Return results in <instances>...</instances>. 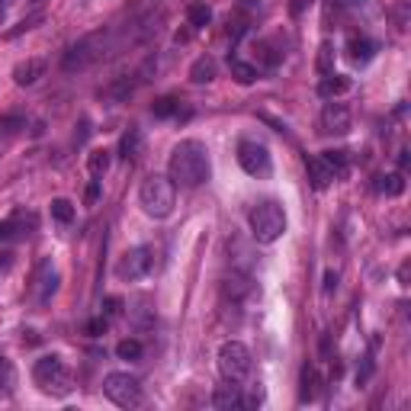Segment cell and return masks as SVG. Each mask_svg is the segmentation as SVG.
I'll return each instance as SVG.
<instances>
[{
	"label": "cell",
	"instance_id": "obj_1",
	"mask_svg": "<svg viewBox=\"0 0 411 411\" xmlns=\"http://www.w3.org/2000/svg\"><path fill=\"white\" fill-rule=\"evenodd\" d=\"M209 151L200 139H184L170 151V161H167V177L174 180V186H184L193 190L209 180Z\"/></svg>",
	"mask_w": 411,
	"mask_h": 411
},
{
	"label": "cell",
	"instance_id": "obj_2",
	"mask_svg": "<svg viewBox=\"0 0 411 411\" xmlns=\"http://www.w3.org/2000/svg\"><path fill=\"white\" fill-rule=\"evenodd\" d=\"M110 52H113V33H110V29H96V33L78 39V42L64 52L62 68L68 71V74H74V71H87V68H94L96 62H103Z\"/></svg>",
	"mask_w": 411,
	"mask_h": 411
},
{
	"label": "cell",
	"instance_id": "obj_3",
	"mask_svg": "<svg viewBox=\"0 0 411 411\" xmlns=\"http://www.w3.org/2000/svg\"><path fill=\"white\" fill-rule=\"evenodd\" d=\"M139 202H141V209L148 212L151 219H167V216L174 212V206H177L174 180L164 177V174L145 177V184H141V190H139Z\"/></svg>",
	"mask_w": 411,
	"mask_h": 411
},
{
	"label": "cell",
	"instance_id": "obj_4",
	"mask_svg": "<svg viewBox=\"0 0 411 411\" xmlns=\"http://www.w3.org/2000/svg\"><path fill=\"white\" fill-rule=\"evenodd\" d=\"M33 379H35V385H39L45 395H55V399H64V395H71V389H74L71 369L64 367V360L55 357V353L35 360Z\"/></svg>",
	"mask_w": 411,
	"mask_h": 411
},
{
	"label": "cell",
	"instance_id": "obj_5",
	"mask_svg": "<svg viewBox=\"0 0 411 411\" xmlns=\"http://www.w3.org/2000/svg\"><path fill=\"white\" fill-rule=\"evenodd\" d=\"M247 222H251V235L261 245H273L286 231V212H283L280 202H273V200L257 202L251 209V216H247Z\"/></svg>",
	"mask_w": 411,
	"mask_h": 411
},
{
	"label": "cell",
	"instance_id": "obj_6",
	"mask_svg": "<svg viewBox=\"0 0 411 411\" xmlns=\"http://www.w3.org/2000/svg\"><path fill=\"white\" fill-rule=\"evenodd\" d=\"M103 392H106V399L113 405H119V408H139V405L145 402L141 383L135 376H129V373H110V376L103 379Z\"/></svg>",
	"mask_w": 411,
	"mask_h": 411
},
{
	"label": "cell",
	"instance_id": "obj_7",
	"mask_svg": "<svg viewBox=\"0 0 411 411\" xmlns=\"http://www.w3.org/2000/svg\"><path fill=\"white\" fill-rule=\"evenodd\" d=\"M219 373L228 383H241L251 373V350L241 341H225L219 347Z\"/></svg>",
	"mask_w": 411,
	"mask_h": 411
},
{
	"label": "cell",
	"instance_id": "obj_8",
	"mask_svg": "<svg viewBox=\"0 0 411 411\" xmlns=\"http://www.w3.org/2000/svg\"><path fill=\"white\" fill-rule=\"evenodd\" d=\"M151 267H155V254L151 247L139 245V247H129V251L119 257L116 263V277L119 280H141V277H148Z\"/></svg>",
	"mask_w": 411,
	"mask_h": 411
},
{
	"label": "cell",
	"instance_id": "obj_9",
	"mask_svg": "<svg viewBox=\"0 0 411 411\" xmlns=\"http://www.w3.org/2000/svg\"><path fill=\"white\" fill-rule=\"evenodd\" d=\"M238 164H241V170L251 177H267L270 174V151L263 148L261 141H238Z\"/></svg>",
	"mask_w": 411,
	"mask_h": 411
},
{
	"label": "cell",
	"instance_id": "obj_10",
	"mask_svg": "<svg viewBox=\"0 0 411 411\" xmlns=\"http://www.w3.org/2000/svg\"><path fill=\"white\" fill-rule=\"evenodd\" d=\"M318 132L322 135H347L350 132V110L338 100L324 103L322 116H318Z\"/></svg>",
	"mask_w": 411,
	"mask_h": 411
},
{
	"label": "cell",
	"instance_id": "obj_11",
	"mask_svg": "<svg viewBox=\"0 0 411 411\" xmlns=\"http://www.w3.org/2000/svg\"><path fill=\"white\" fill-rule=\"evenodd\" d=\"M55 292H58V273H55V267L49 261H42L39 263V270H35V283H33L35 306H49Z\"/></svg>",
	"mask_w": 411,
	"mask_h": 411
},
{
	"label": "cell",
	"instance_id": "obj_12",
	"mask_svg": "<svg viewBox=\"0 0 411 411\" xmlns=\"http://www.w3.org/2000/svg\"><path fill=\"white\" fill-rule=\"evenodd\" d=\"M33 228H35L33 212H13L10 219L0 222V241H19V238H26Z\"/></svg>",
	"mask_w": 411,
	"mask_h": 411
},
{
	"label": "cell",
	"instance_id": "obj_13",
	"mask_svg": "<svg viewBox=\"0 0 411 411\" xmlns=\"http://www.w3.org/2000/svg\"><path fill=\"white\" fill-rule=\"evenodd\" d=\"M212 405H216L219 411L241 408V405H245V399H241V389H238V383H228V379H225V385H219V389L212 392Z\"/></svg>",
	"mask_w": 411,
	"mask_h": 411
},
{
	"label": "cell",
	"instance_id": "obj_14",
	"mask_svg": "<svg viewBox=\"0 0 411 411\" xmlns=\"http://www.w3.org/2000/svg\"><path fill=\"white\" fill-rule=\"evenodd\" d=\"M42 74H45V62H42V58H26V62H19L17 68H13V80H17L19 87L35 84Z\"/></svg>",
	"mask_w": 411,
	"mask_h": 411
},
{
	"label": "cell",
	"instance_id": "obj_15",
	"mask_svg": "<svg viewBox=\"0 0 411 411\" xmlns=\"http://www.w3.org/2000/svg\"><path fill=\"white\" fill-rule=\"evenodd\" d=\"M216 74H219V64H216V58H209V55H202V58H196V62L190 64L193 84H212Z\"/></svg>",
	"mask_w": 411,
	"mask_h": 411
},
{
	"label": "cell",
	"instance_id": "obj_16",
	"mask_svg": "<svg viewBox=\"0 0 411 411\" xmlns=\"http://www.w3.org/2000/svg\"><path fill=\"white\" fill-rule=\"evenodd\" d=\"M350 90V78H344V74H324L322 84H318V94L324 96V100H334V96H341Z\"/></svg>",
	"mask_w": 411,
	"mask_h": 411
},
{
	"label": "cell",
	"instance_id": "obj_17",
	"mask_svg": "<svg viewBox=\"0 0 411 411\" xmlns=\"http://www.w3.org/2000/svg\"><path fill=\"white\" fill-rule=\"evenodd\" d=\"M306 167H308V180H312V186H315V190H324V186H328V184L334 180L331 167L324 164V161L318 158V155H315V158H308V161H306Z\"/></svg>",
	"mask_w": 411,
	"mask_h": 411
},
{
	"label": "cell",
	"instance_id": "obj_18",
	"mask_svg": "<svg viewBox=\"0 0 411 411\" xmlns=\"http://www.w3.org/2000/svg\"><path fill=\"white\" fill-rule=\"evenodd\" d=\"M318 395V373L312 363L302 367V376H299V402H312Z\"/></svg>",
	"mask_w": 411,
	"mask_h": 411
},
{
	"label": "cell",
	"instance_id": "obj_19",
	"mask_svg": "<svg viewBox=\"0 0 411 411\" xmlns=\"http://www.w3.org/2000/svg\"><path fill=\"white\" fill-rule=\"evenodd\" d=\"M254 68L261 71V68H277V64L283 62V52H277L270 42H257L254 45Z\"/></svg>",
	"mask_w": 411,
	"mask_h": 411
},
{
	"label": "cell",
	"instance_id": "obj_20",
	"mask_svg": "<svg viewBox=\"0 0 411 411\" xmlns=\"http://www.w3.org/2000/svg\"><path fill=\"white\" fill-rule=\"evenodd\" d=\"M186 23H190L193 29H202L212 23V7L206 3V0H193L190 7H186Z\"/></svg>",
	"mask_w": 411,
	"mask_h": 411
},
{
	"label": "cell",
	"instance_id": "obj_21",
	"mask_svg": "<svg viewBox=\"0 0 411 411\" xmlns=\"http://www.w3.org/2000/svg\"><path fill=\"white\" fill-rule=\"evenodd\" d=\"M373 55H376V45L369 42V39H350L347 42V58L353 64H367Z\"/></svg>",
	"mask_w": 411,
	"mask_h": 411
},
{
	"label": "cell",
	"instance_id": "obj_22",
	"mask_svg": "<svg viewBox=\"0 0 411 411\" xmlns=\"http://www.w3.org/2000/svg\"><path fill=\"white\" fill-rule=\"evenodd\" d=\"M129 315H132V322L139 324V328H151V324H155V308H151L148 296L135 299V302H132V308H129Z\"/></svg>",
	"mask_w": 411,
	"mask_h": 411
},
{
	"label": "cell",
	"instance_id": "obj_23",
	"mask_svg": "<svg viewBox=\"0 0 411 411\" xmlns=\"http://www.w3.org/2000/svg\"><path fill=\"white\" fill-rule=\"evenodd\" d=\"M132 90H135V80L132 78H116L113 84H106L100 94L106 96V100H116V103H123V100H129Z\"/></svg>",
	"mask_w": 411,
	"mask_h": 411
},
{
	"label": "cell",
	"instance_id": "obj_24",
	"mask_svg": "<svg viewBox=\"0 0 411 411\" xmlns=\"http://www.w3.org/2000/svg\"><path fill=\"white\" fill-rule=\"evenodd\" d=\"M376 193H385V196H402L405 193V177L402 174H379L376 184H373Z\"/></svg>",
	"mask_w": 411,
	"mask_h": 411
},
{
	"label": "cell",
	"instance_id": "obj_25",
	"mask_svg": "<svg viewBox=\"0 0 411 411\" xmlns=\"http://www.w3.org/2000/svg\"><path fill=\"white\" fill-rule=\"evenodd\" d=\"M119 155H123L125 161H135L141 155V132L139 129H129L123 139H119Z\"/></svg>",
	"mask_w": 411,
	"mask_h": 411
},
{
	"label": "cell",
	"instance_id": "obj_26",
	"mask_svg": "<svg viewBox=\"0 0 411 411\" xmlns=\"http://www.w3.org/2000/svg\"><path fill=\"white\" fill-rule=\"evenodd\" d=\"M110 161H113V155L106 148H96V151H90V158H87V170H90V177L94 180H100V177L110 170Z\"/></svg>",
	"mask_w": 411,
	"mask_h": 411
},
{
	"label": "cell",
	"instance_id": "obj_27",
	"mask_svg": "<svg viewBox=\"0 0 411 411\" xmlns=\"http://www.w3.org/2000/svg\"><path fill=\"white\" fill-rule=\"evenodd\" d=\"M228 71H231V78H235L238 84H254V80H257V68L241 62V58H228Z\"/></svg>",
	"mask_w": 411,
	"mask_h": 411
},
{
	"label": "cell",
	"instance_id": "obj_28",
	"mask_svg": "<svg viewBox=\"0 0 411 411\" xmlns=\"http://www.w3.org/2000/svg\"><path fill=\"white\" fill-rule=\"evenodd\" d=\"M13 385H17L13 363H10L7 357H0V399H10V395H13Z\"/></svg>",
	"mask_w": 411,
	"mask_h": 411
},
{
	"label": "cell",
	"instance_id": "obj_29",
	"mask_svg": "<svg viewBox=\"0 0 411 411\" xmlns=\"http://www.w3.org/2000/svg\"><path fill=\"white\" fill-rule=\"evenodd\" d=\"M318 158H322L324 164L331 167L334 180H338V177H344V174H347V151H322Z\"/></svg>",
	"mask_w": 411,
	"mask_h": 411
},
{
	"label": "cell",
	"instance_id": "obj_30",
	"mask_svg": "<svg viewBox=\"0 0 411 411\" xmlns=\"http://www.w3.org/2000/svg\"><path fill=\"white\" fill-rule=\"evenodd\" d=\"M151 113L158 116V119H170V116H180V100H177V96H161V100H155Z\"/></svg>",
	"mask_w": 411,
	"mask_h": 411
},
{
	"label": "cell",
	"instance_id": "obj_31",
	"mask_svg": "<svg viewBox=\"0 0 411 411\" xmlns=\"http://www.w3.org/2000/svg\"><path fill=\"white\" fill-rule=\"evenodd\" d=\"M141 353H145V347L135 338H125V341L116 344V357L119 360H141Z\"/></svg>",
	"mask_w": 411,
	"mask_h": 411
},
{
	"label": "cell",
	"instance_id": "obj_32",
	"mask_svg": "<svg viewBox=\"0 0 411 411\" xmlns=\"http://www.w3.org/2000/svg\"><path fill=\"white\" fill-rule=\"evenodd\" d=\"M19 129H26V116H23V113L0 116V135H17Z\"/></svg>",
	"mask_w": 411,
	"mask_h": 411
},
{
	"label": "cell",
	"instance_id": "obj_33",
	"mask_svg": "<svg viewBox=\"0 0 411 411\" xmlns=\"http://www.w3.org/2000/svg\"><path fill=\"white\" fill-rule=\"evenodd\" d=\"M52 219L62 222V225H71V222H74V206H71V200H52Z\"/></svg>",
	"mask_w": 411,
	"mask_h": 411
},
{
	"label": "cell",
	"instance_id": "obj_34",
	"mask_svg": "<svg viewBox=\"0 0 411 411\" xmlns=\"http://www.w3.org/2000/svg\"><path fill=\"white\" fill-rule=\"evenodd\" d=\"M318 71H322V74H331L334 71V45L331 42H322V49H318Z\"/></svg>",
	"mask_w": 411,
	"mask_h": 411
},
{
	"label": "cell",
	"instance_id": "obj_35",
	"mask_svg": "<svg viewBox=\"0 0 411 411\" xmlns=\"http://www.w3.org/2000/svg\"><path fill=\"white\" fill-rule=\"evenodd\" d=\"M106 328H110V322H106L103 315H100V318H90V322L84 324V331H87L90 338H103V334H106Z\"/></svg>",
	"mask_w": 411,
	"mask_h": 411
},
{
	"label": "cell",
	"instance_id": "obj_36",
	"mask_svg": "<svg viewBox=\"0 0 411 411\" xmlns=\"http://www.w3.org/2000/svg\"><path fill=\"white\" fill-rule=\"evenodd\" d=\"M123 308H125V302H123L119 296H106V299H103V312H106L110 318H113V315H123Z\"/></svg>",
	"mask_w": 411,
	"mask_h": 411
},
{
	"label": "cell",
	"instance_id": "obj_37",
	"mask_svg": "<svg viewBox=\"0 0 411 411\" xmlns=\"http://www.w3.org/2000/svg\"><path fill=\"white\" fill-rule=\"evenodd\" d=\"M39 19H42V17H39V13H35V17H29V19H23V23H19V26L17 29H10V39H13V35H19V33H23V29H33L35 26V23H39Z\"/></svg>",
	"mask_w": 411,
	"mask_h": 411
},
{
	"label": "cell",
	"instance_id": "obj_38",
	"mask_svg": "<svg viewBox=\"0 0 411 411\" xmlns=\"http://www.w3.org/2000/svg\"><path fill=\"white\" fill-rule=\"evenodd\" d=\"M84 200H87V206H94V202L100 200V180H94V184L87 186V193H84Z\"/></svg>",
	"mask_w": 411,
	"mask_h": 411
},
{
	"label": "cell",
	"instance_id": "obj_39",
	"mask_svg": "<svg viewBox=\"0 0 411 411\" xmlns=\"http://www.w3.org/2000/svg\"><path fill=\"white\" fill-rule=\"evenodd\" d=\"M87 135H90V119L84 116V119H80V132L74 135V141H78V145H84V141H87Z\"/></svg>",
	"mask_w": 411,
	"mask_h": 411
},
{
	"label": "cell",
	"instance_id": "obj_40",
	"mask_svg": "<svg viewBox=\"0 0 411 411\" xmlns=\"http://www.w3.org/2000/svg\"><path fill=\"white\" fill-rule=\"evenodd\" d=\"M334 289H338V273L328 270L324 273V292H334Z\"/></svg>",
	"mask_w": 411,
	"mask_h": 411
},
{
	"label": "cell",
	"instance_id": "obj_41",
	"mask_svg": "<svg viewBox=\"0 0 411 411\" xmlns=\"http://www.w3.org/2000/svg\"><path fill=\"white\" fill-rule=\"evenodd\" d=\"M10 263H13V254H10V251H0V273L10 270Z\"/></svg>",
	"mask_w": 411,
	"mask_h": 411
},
{
	"label": "cell",
	"instance_id": "obj_42",
	"mask_svg": "<svg viewBox=\"0 0 411 411\" xmlns=\"http://www.w3.org/2000/svg\"><path fill=\"white\" fill-rule=\"evenodd\" d=\"M399 283H402V286H408V263H402V267H399Z\"/></svg>",
	"mask_w": 411,
	"mask_h": 411
},
{
	"label": "cell",
	"instance_id": "obj_43",
	"mask_svg": "<svg viewBox=\"0 0 411 411\" xmlns=\"http://www.w3.org/2000/svg\"><path fill=\"white\" fill-rule=\"evenodd\" d=\"M308 7V0H296V3H292V13H296V17H299V13H302V10H306Z\"/></svg>",
	"mask_w": 411,
	"mask_h": 411
},
{
	"label": "cell",
	"instance_id": "obj_44",
	"mask_svg": "<svg viewBox=\"0 0 411 411\" xmlns=\"http://www.w3.org/2000/svg\"><path fill=\"white\" fill-rule=\"evenodd\" d=\"M399 167H402V170L408 167V151H402V155H399Z\"/></svg>",
	"mask_w": 411,
	"mask_h": 411
}]
</instances>
